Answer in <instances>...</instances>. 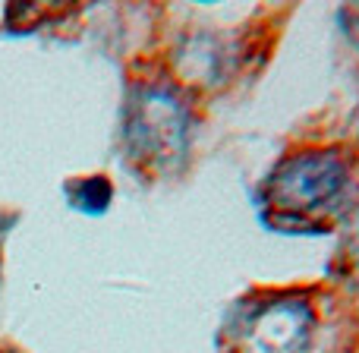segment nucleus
<instances>
[{
	"instance_id": "f257e3e1",
	"label": "nucleus",
	"mask_w": 359,
	"mask_h": 353,
	"mask_svg": "<svg viewBox=\"0 0 359 353\" xmlns=\"http://www.w3.org/2000/svg\"><path fill=\"white\" fill-rule=\"evenodd\" d=\"M350 189V164L334 149H309L287 155L265 177L262 199L268 221L280 227L316 224L344 202Z\"/></svg>"
},
{
	"instance_id": "f03ea898",
	"label": "nucleus",
	"mask_w": 359,
	"mask_h": 353,
	"mask_svg": "<svg viewBox=\"0 0 359 353\" xmlns=\"http://www.w3.org/2000/svg\"><path fill=\"white\" fill-rule=\"evenodd\" d=\"M189 145V111L170 86L142 82L133 88L123 114L126 161L145 174H170Z\"/></svg>"
},
{
	"instance_id": "7ed1b4c3",
	"label": "nucleus",
	"mask_w": 359,
	"mask_h": 353,
	"mask_svg": "<svg viewBox=\"0 0 359 353\" xmlns=\"http://www.w3.org/2000/svg\"><path fill=\"white\" fill-rule=\"evenodd\" d=\"M316 331V309L303 293H265L233 312L224 353H306Z\"/></svg>"
},
{
	"instance_id": "20e7f679",
	"label": "nucleus",
	"mask_w": 359,
	"mask_h": 353,
	"mask_svg": "<svg viewBox=\"0 0 359 353\" xmlns=\"http://www.w3.org/2000/svg\"><path fill=\"white\" fill-rule=\"evenodd\" d=\"M337 274L359 291V205H353L337 246Z\"/></svg>"
},
{
	"instance_id": "39448f33",
	"label": "nucleus",
	"mask_w": 359,
	"mask_h": 353,
	"mask_svg": "<svg viewBox=\"0 0 359 353\" xmlns=\"http://www.w3.org/2000/svg\"><path fill=\"white\" fill-rule=\"evenodd\" d=\"M69 202L82 211H104L111 202V183L104 177H82L69 186Z\"/></svg>"
},
{
	"instance_id": "423d86ee",
	"label": "nucleus",
	"mask_w": 359,
	"mask_h": 353,
	"mask_svg": "<svg viewBox=\"0 0 359 353\" xmlns=\"http://www.w3.org/2000/svg\"><path fill=\"white\" fill-rule=\"evenodd\" d=\"M341 25H344V32H347L350 41L359 48V4L344 6V10H341Z\"/></svg>"
}]
</instances>
